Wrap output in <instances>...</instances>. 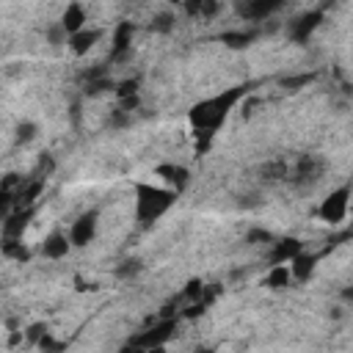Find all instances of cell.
<instances>
[{
	"mask_svg": "<svg viewBox=\"0 0 353 353\" xmlns=\"http://www.w3.org/2000/svg\"><path fill=\"white\" fill-rule=\"evenodd\" d=\"M174 201H176L174 188H160V185H149V182L135 185V215L143 226L157 221Z\"/></svg>",
	"mask_w": 353,
	"mask_h": 353,
	"instance_id": "obj_2",
	"label": "cell"
},
{
	"mask_svg": "<svg viewBox=\"0 0 353 353\" xmlns=\"http://www.w3.org/2000/svg\"><path fill=\"white\" fill-rule=\"evenodd\" d=\"M97 41H99V30L97 28H80L77 33L69 36V50L74 55H85Z\"/></svg>",
	"mask_w": 353,
	"mask_h": 353,
	"instance_id": "obj_10",
	"label": "cell"
},
{
	"mask_svg": "<svg viewBox=\"0 0 353 353\" xmlns=\"http://www.w3.org/2000/svg\"><path fill=\"white\" fill-rule=\"evenodd\" d=\"M14 207V193L8 185H0V221L8 215V210Z\"/></svg>",
	"mask_w": 353,
	"mask_h": 353,
	"instance_id": "obj_18",
	"label": "cell"
},
{
	"mask_svg": "<svg viewBox=\"0 0 353 353\" xmlns=\"http://www.w3.org/2000/svg\"><path fill=\"white\" fill-rule=\"evenodd\" d=\"M152 28H154L157 33H168V30L174 28V14H168V11L157 14V17L152 19Z\"/></svg>",
	"mask_w": 353,
	"mask_h": 353,
	"instance_id": "obj_17",
	"label": "cell"
},
{
	"mask_svg": "<svg viewBox=\"0 0 353 353\" xmlns=\"http://www.w3.org/2000/svg\"><path fill=\"white\" fill-rule=\"evenodd\" d=\"M171 328H174V323H171V320H165V323H160V325L149 328L141 339H135V347H160V345L171 336Z\"/></svg>",
	"mask_w": 353,
	"mask_h": 353,
	"instance_id": "obj_13",
	"label": "cell"
},
{
	"mask_svg": "<svg viewBox=\"0 0 353 353\" xmlns=\"http://www.w3.org/2000/svg\"><path fill=\"white\" fill-rule=\"evenodd\" d=\"M157 176H160L168 188H174V190L179 193V190L188 185V176H190V174H188V168H185V165L165 163V165H160V168H157Z\"/></svg>",
	"mask_w": 353,
	"mask_h": 353,
	"instance_id": "obj_11",
	"label": "cell"
},
{
	"mask_svg": "<svg viewBox=\"0 0 353 353\" xmlns=\"http://www.w3.org/2000/svg\"><path fill=\"white\" fill-rule=\"evenodd\" d=\"M303 251V243L301 240H295V237H284V240H279V243H273V251H270V262L273 265H279V262H290L295 254H301Z\"/></svg>",
	"mask_w": 353,
	"mask_h": 353,
	"instance_id": "obj_12",
	"label": "cell"
},
{
	"mask_svg": "<svg viewBox=\"0 0 353 353\" xmlns=\"http://www.w3.org/2000/svg\"><path fill=\"white\" fill-rule=\"evenodd\" d=\"M132 47V22H121L116 30H113V47H110V58L113 61H121Z\"/></svg>",
	"mask_w": 353,
	"mask_h": 353,
	"instance_id": "obj_8",
	"label": "cell"
},
{
	"mask_svg": "<svg viewBox=\"0 0 353 353\" xmlns=\"http://www.w3.org/2000/svg\"><path fill=\"white\" fill-rule=\"evenodd\" d=\"M58 25L66 30V36L77 33L80 28H85V11H83V6L80 3H69L63 8V14H61V22Z\"/></svg>",
	"mask_w": 353,
	"mask_h": 353,
	"instance_id": "obj_9",
	"label": "cell"
},
{
	"mask_svg": "<svg viewBox=\"0 0 353 353\" xmlns=\"http://www.w3.org/2000/svg\"><path fill=\"white\" fill-rule=\"evenodd\" d=\"M323 11L317 8V11H306V14H301L292 25H290V36H292V41H298V44H303V41H309V36L320 28V22H323Z\"/></svg>",
	"mask_w": 353,
	"mask_h": 353,
	"instance_id": "obj_6",
	"label": "cell"
},
{
	"mask_svg": "<svg viewBox=\"0 0 353 353\" xmlns=\"http://www.w3.org/2000/svg\"><path fill=\"white\" fill-rule=\"evenodd\" d=\"M254 36L256 33H251V30H229V33L221 36V41L226 47H232V50H243V47H248L254 41Z\"/></svg>",
	"mask_w": 353,
	"mask_h": 353,
	"instance_id": "obj_16",
	"label": "cell"
},
{
	"mask_svg": "<svg viewBox=\"0 0 353 353\" xmlns=\"http://www.w3.org/2000/svg\"><path fill=\"white\" fill-rule=\"evenodd\" d=\"M69 248H72V243H69V237L63 232H50L44 237V243H41V254L47 259H63L69 254Z\"/></svg>",
	"mask_w": 353,
	"mask_h": 353,
	"instance_id": "obj_7",
	"label": "cell"
},
{
	"mask_svg": "<svg viewBox=\"0 0 353 353\" xmlns=\"http://www.w3.org/2000/svg\"><path fill=\"white\" fill-rule=\"evenodd\" d=\"M94 234H97V210L83 212V215L72 223V229H69V243L77 245V248H83V245H88V243L94 240Z\"/></svg>",
	"mask_w": 353,
	"mask_h": 353,
	"instance_id": "obj_5",
	"label": "cell"
},
{
	"mask_svg": "<svg viewBox=\"0 0 353 353\" xmlns=\"http://www.w3.org/2000/svg\"><path fill=\"white\" fill-rule=\"evenodd\" d=\"M0 251H3L8 259H17V262H25V259L30 256V251L22 245V237H3Z\"/></svg>",
	"mask_w": 353,
	"mask_h": 353,
	"instance_id": "obj_15",
	"label": "cell"
},
{
	"mask_svg": "<svg viewBox=\"0 0 353 353\" xmlns=\"http://www.w3.org/2000/svg\"><path fill=\"white\" fill-rule=\"evenodd\" d=\"M33 138H36V124L25 121V124L17 127V141H19V143H28V141H33Z\"/></svg>",
	"mask_w": 353,
	"mask_h": 353,
	"instance_id": "obj_19",
	"label": "cell"
},
{
	"mask_svg": "<svg viewBox=\"0 0 353 353\" xmlns=\"http://www.w3.org/2000/svg\"><path fill=\"white\" fill-rule=\"evenodd\" d=\"M245 85H234V88H229V91H221V94H215V97H210V99H201L199 105H193V110H190V124H193V130L204 138L201 141V149L207 146V141L212 138V132L223 124V119L229 116V110L245 97Z\"/></svg>",
	"mask_w": 353,
	"mask_h": 353,
	"instance_id": "obj_1",
	"label": "cell"
},
{
	"mask_svg": "<svg viewBox=\"0 0 353 353\" xmlns=\"http://www.w3.org/2000/svg\"><path fill=\"white\" fill-rule=\"evenodd\" d=\"M284 3L287 0H243V3H237V14L248 22H259L270 14H276Z\"/></svg>",
	"mask_w": 353,
	"mask_h": 353,
	"instance_id": "obj_4",
	"label": "cell"
},
{
	"mask_svg": "<svg viewBox=\"0 0 353 353\" xmlns=\"http://www.w3.org/2000/svg\"><path fill=\"white\" fill-rule=\"evenodd\" d=\"M347 204H350V188L342 185V188L331 190V193L323 199L317 215H320L325 223H342L345 215H347Z\"/></svg>",
	"mask_w": 353,
	"mask_h": 353,
	"instance_id": "obj_3",
	"label": "cell"
},
{
	"mask_svg": "<svg viewBox=\"0 0 353 353\" xmlns=\"http://www.w3.org/2000/svg\"><path fill=\"white\" fill-rule=\"evenodd\" d=\"M290 281H292V273H290V265H287V262L273 265V268H270V273L265 276V284H268V287H273V290H281V287H287Z\"/></svg>",
	"mask_w": 353,
	"mask_h": 353,
	"instance_id": "obj_14",
	"label": "cell"
}]
</instances>
